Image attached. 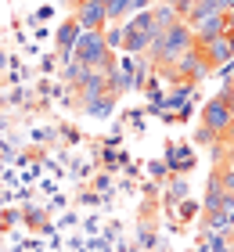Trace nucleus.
Returning <instances> with one entry per match:
<instances>
[{"label": "nucleus", "instance_id": "1a4fd4ad", "mask_svg": "<svg viewBox=\"0 0 234 252\" xmlns=\"http://www.w3.org/2000/svg\"><path fill=\"white\" fill-rule=\"evenodd\" d=\"M112 108H115V94H98V97H87V116H112Z\"/></svg>", "mask_w": 234, "mask_h": 252}, {"label": "nucleus", "instance_id": "4be33fe9", "mask_svg": "<svg viewBox=\"0 0 234 252\" xmlns=\"http://www.w3.org/2000/svg\"><path fill=\"white\" fill-rule=\"evenodd\" d=\"M224 18H227V32H234V11H227Z\"/></svg>", "mask_w": 234, "mask_h": 252}, {"label": "nucleus", "instance_id": "aec40b11", "mask_svg": "<svg viewBox=\"0 0 234 252\" xmlns=\"http://www.w3.org/2000/svg\"><path fill=\"white\" fill-rule=\"evenodd\" d=\"M216 72H220V76H227V79H234V58H231L224 68H216Z\"/></svg>", "mask_w": 234, "mask_h": 252}, {"label": "nucleus", "instance_id": "20e7f679", "mask_svg": "<svg viewBox=\"0 0 234 252\" xmlns=\"http://www.w3.org/2000/svg\"><path fill=\"white\" fill-rule=\"evenodd\" d=\"M72 18L79 22V29H104L108 26V18H104V7H101V0H90V4H79L72 7Z\"/></svg>", "mask_w": 234, "mask_h": 252}, {"label": "nucleus", "instance_id": "dca6fc26", "mask_svg": "<svg viewBox=\"0 0 234 252\" xmlns=\"http://www.w3.org/2000/svg\"><path fill=\"white\" fill-rule=\"evenodd\" d=\"M220 97H224V105L231 108V116H234V79H227L224 90H220Z\"/></svg>", "mask_w": 234, "mask_h": 252}, {"label": "nucleus", "instance_id": "2eb2a0df", "mask_svg": "<svg viewBox=\"0 0 234 252\" xmlns=\"http://www.w3.org/2000/svg\"><path fill=\"white\" fill-rule=\"evenodd\" d=\"M216 141H220V137H216V133H209L205 126H198V130H195V144H209V148H213Z\"/></svg>", "mask_w": 234, "mask_h": 252}, {"label": "nucleus", "instance_id": "4468645a", "mask_svg": "<svg viewBox=\"0 0 234 252\" xmlns=\"http://www.w3.org/2000/svg\"><path fill=\"white\" fill-rule=\"evenodd\" d=\"M205 242H209V249L213 252H234V249H227V234H205Z\"/></svg>", "mask_w": 234, "mask_h": 252}, {"label": "nucleus", "instance_id": "5701e85b", "mask_svg": "<svg viewBox=\"0 0 234 252\" xmlns=\"http://www.w3.org/2000/svg\"><path fill=\"white\" fill-rule=\"evenodd\" d=\"M224 36H227V43H231V54H234V32H224Z\"/></svg>", "mask_w": 234, "mask_h": 252}, {"label": "nucleus", "instance_id": "423d86ee", "mask_svg": "<svg viewBox=\"0 0 234 252\" xmlns=\"http://www.w3.org/2000/svg\"><path fill=\"white\" fill-rule=\"evenodd\" d=\"M79 22L68 15L62 26H58V54H62V62H72V47H76V40H79Z\"/></svg>", "mask_w": 234, "mask_h": 252}, {"label": "nucleus", "instance_id": "a211bd4d", "mask_svg": "<svg viewBox=\"0 0 234 252\" xmlns=\"http://www.w3.org/2000/svg\"><path fill=\"white\" fill-rule=\"evenodd\" d=\"M187 194V184L184 180H173V191H169V198H184Z\"/></svg>", "mask_w": 234, "mask_h": 252}, {"label": "nucleus", "instance_id": "f8f14e48", "mask_svg": "<svg viewBox=\"0 0 234 252\" xmlns=\"http://www.w3.org/2000/svg\"><path fill=\"white\" fill-rule=\"evenodd\" d=\"M101 32H104V43H108V51H112V54H115V51H123V36H126V32H123L119 22H108V26H104Z\"/></svg>", "mask_w": 234, "mask_h": 252}, {"label": "nucleus", "instance_id": "39448f33", "mask_svg": "<svg viewBox=\"0 0 234 252\" xmlns=\"http://www.w3.org/2000/svg\"><path fill=\"white\" fill-rule=\"evenodd\" d=\"M191 32H195V43L220 40V36L227 32V18H224V15H209V18H202V22H195Z\"/></svg>", "mask_w": 234, "mask_h": 252}, {"label": "nucleus", "instance_id": "6ab92c4d", "mask_svg": "<svg viewBox=\"0 0 234 252\" xmlns=\"http://www.w3.org/2000/svg\"><path fill=\"white\" fill-rule=\"evenodd\" d=\"M220 141H224L227 148H234V119H231V126H227V133H224V137H220Z\"/></svg>", "mask_w": 234, "mask_h": 252}, {"label": "nucleus", "instance_id": "ddd939ff", "mask_svg": "<svg viewBox=\"0 0 234 252\" xmlns=\"http://www.w3.org/2000/svg\"><path fill=\"white\" fill-rule=\"evenodd\" d=\"M177 162V169H191V162L195 158L187 155V148H169V166Z\"/></svg>", "mask_w": 234, "mask_h": 252}, {"label": "nucleus", "instance_id": "b1692460", "mask_svg": "<svg viewBox=\"0 0 234 252\" xmlns=\"http://www.w3.org/2000/svg\"><path fill=\"white\" fill-rule=\"evenodd\" d=\"M162 4H169V7H177V4H180V0H162Z\"/></svg>", "mask_w": 234, "mask_h": 252}, {"label": "nucleus", "instance_id": "9b49d317", "mask_svg": "<svg viewBox=\"0 0 234 252\" xmlns=\"http://www.w3.org/2000/svg\"><path fill=\"white\" fill-rule=\"evenodd\" d=\"M101 7H104V18L108 22H119L130 15V0H101Z\"/></svg>", "mask_w": 234, "mask_h": 252}, {"label": "nucleus", "instance_id": "412c9836", "mask_svg": "<svg viewBox=\"0 0 234 252\" xmlns=\"http://www.w3.org/2000/svg\"><path fill=\"white\" fill-rule=\"evenodd\" d=\"M216 4H220V11H224V15H227V11H234V0H216Z\"/></svg>", "mask_w": 234, "mask_h": 252}, {"label": "nucleus", "instance_id": "0eeeda50", "mask_svg": "<svg viewBox=\"0 0 234 252\" xmlns=\"http://www.w3.org/2000/svg\"><path fill=\"white\" fill-rule=\"evenodd\" d=\"M202 47V54H205V65L209 68H224L234 54H231V43H227V36H220V40H209V43H198Z\"/></svg>", "mask_w": 234, "mask_h": 252}, {"label": "nucleus", "instance_id": "f257e3e1", "mask_svg": "<svg viewBox=\"0 0 234 252\" xmlns=\"http://www.w3.org/2000/svg\"><path fill=\"white\" fill-rule=\"evenodd\" d=\"M191 47H195V32H191V26L180 18V22H173L169 29H162L159 36H155V43L148 47V58H151V65H155V68H169L184 51H191Z\"/></svg>", "mask_w": 234, "mask_h": 252}, {"label": "nucleus", "instance_id": "f3484780", "mask_svg": "<svg viewBox=\"0 0 234 252\" xmlns=\"http://www.w3.org/2000/svg\"><path fill=\"white\" fill-rule=\"evenodd\" d=\"M155 0H130V15H137V11H148Z\"/></svg>", "mask_w": 234, "mask_h": 252}, {"label": "nucleus", "instance_id": "9d476101", "mask_svg": "<svg viewBox=\"0 0 234 252\" xmlns=\"http://www.w3.org/2000/svg\"><path fill=\"white\" fill-rule=\"evenodd\" d=\"M151 18H155V29H159V32L169 29L173 22H180V15H177L169 4H162V0H159V4H151Z\"/></svg>", "mask_w": 234, "mask_h": 252}, {"label": "nucleus", "instance_id": "6e6552de", "mask_svg": "<svg viewBox=\"0 0 234 252\" xmlns=\"http://www.w3.org/2000/svg\"><path fill=\"white\" fill-rule=\"evenodd\" d=\"M209 15H224V11H220V4L216 0H195V7L187 11V26H195V22H202V18H209Z\"/></svg>", "mask_w": 234, "mask_h": 252}, {"label": "nucleus", "instance_id": "7ed1b4c3", "mask_svg": "<svg viewBox=\"0 0 234 252\" xmlns=\"http://www.w3.org/2000/svg\"><path fill=\"white\" fill-rule=\"evenodd\" d=\"M231 119H234V116H231V108L224 105V97H220V94H216V97H209L205 105H202V126H205L209 133L224 137V133H227V126H231Z\"/></svg>", "mask_w": 234, "mask_h": 252}, {"label": "nucleus", "instance_id": "a878e982", "mask_svg": "<svg viewBox=\"0 0 234 252\" xmlns=\"http://www.w3.org/2000/svg\"><path fill=\"white\" fill-rule=\"evenodd\" d=\"M155 4H159V0H155Z\"/></svg>", "mask_w": 234, "mask_h": 252}, {"label": "nucleus", "instance_id": "f03ea898", "mask_svg": "<svg viewBox=\"0 0 234 252\" xmlns=\"http://www.w3.org/2000/svg\"><path fill=\"white\" fill-rule=\"evenodd\" d=\"M72 62L83 65V68H101V72H112L115 68V54L108 51V43H104V32L98 29H83L72 47Z\"/></svg>", "mask_w": 234, "mask_h": 252}, {"label": "nucleus", "instance_id": "393cba45", "mask_svg": "<svg viewBox=\"0 0 234 252\" xmlns=\"http://www.w3.org/2000/svg\"><path fill=\"white\" fill-rule=\"evenodd\" d=\"M79 4H90V0H72V7H79Z\"/></svg>", "mask_w": 234, "mask_h": 252}]
</instances>
